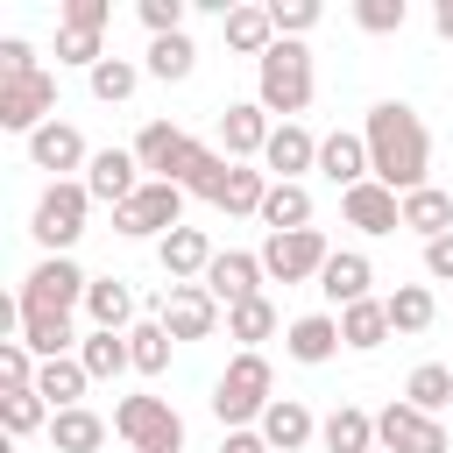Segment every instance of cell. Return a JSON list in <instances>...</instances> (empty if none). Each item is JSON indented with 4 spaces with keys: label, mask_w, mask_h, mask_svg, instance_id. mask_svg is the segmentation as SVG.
Masks as SVG:
<instances>
[{
    "label": "cell",
    "mask_w": 453,
    "mask_h": 453,
    "mask_svg": "<svg viewBox=\"0 0 453 453\" xmlns=\"http://www.w3.org/2000/svg\"><path fill=\"white\" fill-rule=\"evenodd\" d=\"M375 446L382 453H453V432L411 403H389V411H375Z\"/></svg>",
    "instance_id": "30bf717a"
},
{
    "label": "cell",
    "mask_w": 453,
    "mask_h": 453,
    "mask_svg": "<svg viewBox=\"0 0 453 453\" xmlns=\"http://www.w3.org/2000/svg\"><path fill=\"white\" fill-rule=\"evenodd\" d=\"M35 375H42V361L21 340H0V389H35Z\"/></svg>",
    "instance_id": "7bdbcfd3"
},
{
    "label": "cell",
    "mask_w": 453,
    "mask_h": 453,
    "mask_svg": "<svg viewBox=\"0 0 453 453\" xmlns=\"http://www.w3.org/2000/svg\"><path fill=\"white\" fill-rule=\"evenodd\" d=\"M142 184H149V177H142L134 149H99V156L85 163V191H92L99 205H113V212H120V205H127Z\"/></svg>",
    "instance_id": "7c38bea8"
},
{
    "label": "cell",
    "mask_w": 453,
    "mask_h": 453,
    "mask_svg": "<svg viewBox=\"0 0 453 453\" xmlns=\"http://www.w3.org/2000/svg\"><path fill=\"white\" fill-rule=\"evenodd\" d=\"M326 262H333V248H326L319 226H304V234H269V241H262V269H269L276 283H319Z\"/></svg>",
    "instance_id": "9c48e42d"
},
{
    "label": "cell",
    "mask_w": 453,
    "mask_h": 453,
    "mask_svg": "<svg viewBox=\"0 0 453 453\" xmlns=\"http://www.w3.org/2000/svg\"><path fill=\"white\" fill-rule=\"evenodd\" d=\"M269 21H276L283 42H297V35L319 28V0H269Z\"/></svg>",
    "instance_id": "b9f144b4"
},
{
    "label": "cell",
    "mask_w": 453,
    "mask_h": 453,
    "mask_svg": "<svg viewBox=\"0 0 453 453\" xmlns=\"http://www.w3.org/2000/svg\"><path fill=\"white\" fill-rule=\"evenodd\" d=\"M85 361L78 354H64V361H42V375H35V396L50 403V411H78V396H85Z\"/></svg>",
    "instance_id": "f1b7e54d"
},
{
    "label": "cell",
    "mask_w": 453,
    "mask_h": 453,
    "mask_svg": "<svg viewBox=\"0 0 453 453\" xmlns=\"http://www.w3.org/2000/svg\"><path fill=\"white\" fill-rule=\"evenodd\" d=\"M319 170H326L340 191L368 184V142H361V134H347V127H340V134H326V142H319Z\"/></svg>",
    "instance_id": "603a6c76"
},
{
    "label": "cell",
    "mask_w": 453,
    "mask_h": 453,
    "mask_svg": "<svg viewBox=\"0 0 453 453\" xmlns=\"http://www.w3.org/2000/svg\"><path fill=\"white\" fill-rule=\"evenodd\" d=\"M368 283H375V269H368V255H361V248H333V262L319 269V290H326L340 311H347V304H361V297H368Z\"/></svg>",
    "instance_id": "44dd1931"
},
{
    "label": "cell",
    "mask_w": 453,
    "mask_h": 453,
    "mask_svg": "<svg viewBox=\"0 0 453 453\" xmlns=\"http://www.w3.org/2000/svg\"><path fill=\"white\" fill-rule=\"evenodd\" d=\"M361 142H368V177L389 184L396 198H411V191L432 184V177H425V170H432V134H425L418 106H403V99H375L368 120H361Z\"/></svg>",
    "instance_id": "6da1fadb"
},
{
    "label": "cell",
    "mask_w": 453,
    "mask_h": 453,
    "mask_svg": "<svg viewBox=\"0 0 453 453\" xmlns=\"http://www.w3.org/2000/svg\"><path fill=\"white\" fill-rule=\"evenodd\" d=\"M85 78H92V99H99V106H120V99H134V85H142V71H134L127 57H106V64L85 71Z\"/></svg>",
    "instance_id": "60d3db41"
},
{
    "label": "cell",
    "mask_w": 453,
    "mask_h": 453,
    "mask_svg": "<svg viewBox=\"0 0 453 453\" xmlns=\"http://www.w3.org/2000/svg\"><path fill=\"white\" fill-rule=\"evenodd\" d=\"M255 106L262 113H283V120H297L311 106V50L304 42H283L276 35V50L255 64Z\"/></svg>",
    "instance_id": "3957f363"
},
{
    "label": "cell",
    "mask_w": 453,
    "mask_h": 453,
    "mask_svg": "<svg viewBox=\"0 0 453 453\" xmlns=\"http://www.w3.org/2000/svg\"><path fill=\"white\" fill-rule=\"evenodd\" d=\"M262 439H269V453H297V446H311L319 439V418L297 403V396H276L269 411H262V425H255Z\"/></svg>",
    "instance_id": "ffe728a7"
},
{
    "label": "cell",
    "mask_w": 453,
    "mask_h": 453,
    "mask_svg": "<svg viewBox=\"0 0 453 453\" xmlns=\"http://www.w3.org/2000/svg\"><path fill=\"white\" fill-rule=\"evenodd\" d=\"M340 347H347V340H340V319H333V311H304V319L283 326V354L304 361V368H326Z\"/></svg>",
    "instance_id": "2e32d148"
},
{
    "label": "cell",
    "mask_w": 453,
    "mask_h": 453,
    "mask_svg": "<svg viewBox=\"0 0 453 453\" xmlns=\"http://www.w3.org/2000/svg\"><path fill=\"white\" fill-rule=\"evenodd\" d=\"M106 21H113L106 0H64V21H57V28H92V35H99Z\"/></svg>",
    "instance_id": "7dc6e473"
},
{
    "label": "cell",
    "mask_w": 453,
    "mask_h": 453,
    "mask_svg": "<svg viewBox=\"0 0 453 453\" xmlns=\"http://www.w3.org/2000/svg\"><path fill=\"white\" fill-rule=\"evenodd\" d=\"M269 403H276V375H269V361H262V354H234L226 375L212 382V418H219L226 432H248V425H262Z\"/></svg>",
    "instance_id": "7a4b0ae2"
},
{
    "label": "cell",
    "mask_w": 453,
    "mask_h": 453,
    "mask_svg": "<svg viewBox=\"0 0 453 453\" xmlns=\"http://www.w3.org/2000/svg\"><path fill=\"white\" fill-rule=\"evenodd\" d=\"M432 28H439V35L453 42V0H439V7H432Z\"/></svg>",
    "instance_id": "816d5d0a"
},
{
    "label": "cell",
    "mask_w": 453,
    "mask_h": 453,
    "mask_svg": "<svg viewBox=\"0 0 453 453\" xmlns=\"http://www.w3.org/2000/svg\"><path fill=\"white\" fill-rule=\"evenodd\" d=\"M269 333H276V304L269 297H248V304L226 311V340H241V354H262L255 340H269Z\"/></svg>",
    "instance_id": "e575fe53"
},
{
    "label": "cell",
    "mask_w": 453,
    "mask_h": 453,
    "mask_svg": "<svg viewBox=\"0 0 453 453\" xmlns=\"http://www.w3.org/2000/svg\"><path fill=\"white\" fill-rule=\"evenodd\" d=\"M262 255H241V248H219L212 255V269H205V290L234 311V304H248V297H262Z\"/></svg>",
    "instance_id": "4fadbf2b"
},
{
    "label": "cell",
    "mask_w": 453,
    "mask_h": 453,
    "mask_svg": "<svg viewBox=\"0 0 453 453\" xmlns=\"http://www.w3.org/2000/svg\"><path fill=\"white\" fill-rule=\"evenodd\" d=\"M425 276H432V283H453V234L425 241Z\"/></svg>",
    "instance_id": "681fc988"
},
{
    "label": "cell",
    "mask_w": 453,
    "mask_h": 453,
    "mask_svg": "<svg viewBox=\"0 0 453 453\" xmlns=\"http://www.w3.org/2000/svg\"><path fill=\"white\" fill-rule=\"evenodd\" d=\"M85 290H92V276L71 262V255H42L28 276H21V311H57V319H71V304H85Z\"/></svg>",
    "instance_id": "52a82bcc"
},
{
    "label": "cell",
    "mask_w": 453,
    "mask_h": 453,
    "mask_svg": "<svg viewBox=\"0 0 453 453\" xmlns=\"http://www.w3.org/2000/svg\"><path fill=\"white\" fill-rule=\"evenodd\" d=\"M113 432H120L134 453H184V418H177L163 396H120V403H113Z\"/></svg>",
    "instance_id": "5b68a950"
},
{
    "label": "cell",
    "mask_w": 453,
    "mask_h": 453,
    "mask_svg": "<svg viewBox=\"0 0 453 453\" xmlns=\"http://www.w3.org/2000/svg\"><path fill=\"white\" fill-rule=\"evenodd\" d=\"M184 198H191V191H177V184L149 177V184L113 212V234H127V241H163V234H177V226H184Z\"/></svg>",
    "instance_id": "8992f818"
},
{
    "label": "cell",
    "mask_w": 453,
    "mask_h": 453,
    "mask_svg": "<svg viewBox=\"0 0 453 453\" xmlns=\"http://www.w3.org/2000/svg\"><path fill=\"white\" fill-rule=\"evenodd\" d=\"M85 212H92V191H85V177H64V184H50V191L35 198V212H28V234L42 241V255H71V241L85 234Z\"/></svg>",
    "instance_id": "277c9868"
},
{
    "label": "cell",
    "mask_w": 453,
    "mask_h": 453,
    "mask_svg": "<svg viewBox=\"0 0 453 453\" xmlns=\"http://www.w3.org/2000/svg\"><path fill=\"white\" fill-rule=\"evenodd\" d=\"M85 311H92V326H99V333H134V290H127L120 276H92Z\"/></svg>",
    "instance_id": "cb8c5ba5"
},
{
    "label": "cell",
    "mask_w": 453,
    "mask_h": 453,
    "mask_svg": "<svg viewBox=\"0 0 453 453\" xmlns=\"http://www.w3.org/2000/svg\"><path fill=\"white\" fill-rule=\"evenodd\" d=\"M403 14H411L403 0H354V21H361L368 35H396V28H403Z\"/></svg>",
    "instance_id": "f6af8a7d"
},
{
    "label": "cell",
    "mask_w": 453,
    "mask_h": 453,
    "mask_svg": "<svg viewBox=\"0 0 453 453\" xmlns=\"http://www.w3.org/2000/svg\"><path fill=\"white\" fill-rule=\"evenodd\" d=\"M50 446H57V453H99V446H106V418L85 411V403H78V411H57V418H50Z\"/></svg>",
    "instance_id": "f546056e"
},
{
    "label": "cell",
    "mask_w": 453,
    "mask_h": 453,
    "mask_svg": "<svg viewBox=\"0 0 453 453\" xmlns=\"http://www.w3.org/2000/svg\"><path fill=\"white\" fill-rule=\"evenodd\" d=\"M403 403H411V411H425V418H439V411L453 403V368H446V361H425V368H411V382H403Z\"/></svg>",
    "instance_id": "836d02e7"
},
{
    "label": "cell",
    "mask_w": 453,
    "mask_h": 453,
    "mask_svg": "<svg viewBox=\"0 0 453 453\" xmlns=\"http://www.w3.org/2000/svg\"><path fill=\"white\" fill-rule=\"evenodd\" d=\"M191 64H198L191 35H156V42H149V78L177 85V78H191Z\"/></svg>",
    "instance_id": "f35d334b"
},
{
    "label": "cell",
    "mask_w": 453,
    "mask_h": 453,
    "mask_svg": "<svg viewBox=\"0 0 453 453\" xmlns=\"http://www.w3.org/2000/svg\"><path fill=\"white\" fill-rule=\"evenodd\" d=\"M184 142H191V134H184L177 120H149V127L134 134V163H142L149 177H163V184H170V170H177V156H184Z\"/></svg>",
    "instance_id": "7402d4cb"
},
{
    "label": "cell",
    "mask_w": 453,
    "mask_h": 453,
    "mask_svg": "<svg viewBox=\"0 0 453 453\" xmlns=\"http://www.w3.org/2000/svg\"><path fill=\"white\" fill-rule=\"evenodd\" d=\"M389 333H396V326H389V304H382V297H361V304L340 311V340H347L354 354H375Z\"/></svg>",
    "instance_id": "d4e9b609"
},
{
    "label": "cell",
    "mask_w": 453,
    "mask_h": 453,
    "mask_svg": "<svg viewBox=\"0 0 453 453\" xmlns=\"http://www.w3.org/2000/svg\"><path fill=\"white\" fill-rule=\"evenodd\" d=\"M262 170H269L276 184H297L304 170H319V142H311L297 120H276V134H269V149H262Z\"/></svg>",
    "instance_id": "e0dca14e"
},
{
    "label": "cell",
    "mask_w": 453,
    "mask_h": 453,
    "mask_svg": "<svg viewBox=\"0 0 453 453\" xmlns=\"http://www.w3.org/2000/svg\"><path fill=\"white\" fill-rule=\"evenodd\" d=\"M57 64H85V71H99V64H106V50H99V35H92V28H57Z\"/></svg>",
    "instance_id": "ee69618b"
},
{
    "label": "cell",
    "mask_w": 453,
    "mask_h": 453,
    "mask_svg": "<svg viewBox=\"0 0 453 453\" xmlns=\"http://www.w3.org/2000/svg\"><path fill=\"white\" fill-rule=\"evenodd\" d=\"M156 319L170 326V340H212V326H219V297H212L205 283H163Z\"/></svg>",
    "instance_id": "8fae6325"
},
{
    "label": "cell",
    "mask_w": 453,
    "mask_h": 453,
    "mask_svg": "<svg viewBox=\"0 0 453 453\" xmlns=\"http://www.w3.org/2000/svg\"><path fill=\"white\" fill-rule=\"evenodd\" d=\"M57 120V78L50 71H21V78H0V127L14 134H35Z\"/></svg>",
    "instance_id": "ba28073f"
},
{
    "label": "cell",
    "mask_w": 453,
    "mask_h": 453,
    "mask_svg": "<svg viewBox=\"0 0 453 453\" xmlns=\"http://www.w3.org/2000/svg\"><path fill=\"white\" fill-rule=\"evenodd\" d=\"M403 226H411V234H425V241H439V234H453V198H446L439 184H425V191H411V198H403Z\"/></svg>",
    "instance_id": "d6a6232c"
},
{
    "label": "cell",
    "mask_w": 453,
    "mask_h": 453,
    "mask_svg": "<svg viewBox=\"0 0 453 453\" xmlns=\"http://www.w3.org/2000/svg\"><path fill=\"white\" fill-rule=\"evenodd\" d=\"M262 198H269V170L234 163V170H226V191H219V212H255V219H262Z\"/></svg>",
    "instance_id": "8d00e7d4"
},
{
    "label": "cell",
    "mask_w": 453,
    "mask_h": 453,
    "mask_svg": "<svg viewBox=\"0 0 453 453\" xmlns=\"http://www.w3.org/2000/svg\"><path fill=\"white\" fill-rule=\"evenodd\" d=\"M28 163H35V170H57V184H64V170H85L92 156H85V134H78L71 120H50V127L28 134Z\"/></svg>",
    "instance_id": "d6986e66"
},
{
    "label": "cell",
    "mask_w": 453,
    "mask_h": 453,
    "mask_svg": "<svg viewBox=\"0 0 453 453\" xmlns=\"http://www.w3.org/2000/svg\"><path fill=\"white\" fill-rule=\"evenodd\" d=\"M269 134H276V120H269L255 99H241V106H226V113H219V156H226V163L262 156V149H269Z\"/></svg>",
    "instance_id": "5bb4252c"
},
{
    "label": "cell",
    "mask_w": 453,
    "mask_h": 453,
    "mask_svg": "<svg viewBox=\"0 0 453 453\" xmlns=\"http://www.w3.org/2000/svg\"><path fill=\"white\" fill-rule=\"evenodd\" d=\"M219 453H269V439H262V432H226Z\"/></svg>",
    "instance_id": "f907efd6"
},
{
    "label": "cell",
    "mask_w": 453,
    "mask_h": 453,
    "mask_svg": "<svg viewBox=\"0 0 453 453\" xmlns=\"http://www.w3.org/2000/svg\"><path fill=\"white\" fill-rule=\"evenodd\" d=\"M21 71H42V64H35V50H28L21 35H7V42H0V78H21Z\"/></svg>",
    "instance_id": "c3c4849f"
},
{
    "label": "cell",
    "mask_w": 453,
    "mask_h": 453,
    "mask_svg": "<svg viewBox=\"0 0 453 453\" xmlns=\"http://www.w3.org/2000/svg\"><path fill=\"white\" fill-rule=\"evenodd\" d=\"M170 347H177V340H170V326H163V319H142V326L127 333L134 375H163V368H170Z\"/></svg>",
    "instance_id": "d590c367"
},
{
    "label": "cell",
    "mask_w": 453,
    "mask_h": 453,
    "mask_svg": "<svg viewBox=\"0 0 453 453\" xmlns=\"http://www.w3.org/2000/svg\"><path fill=\"white\" fill-rule=\"evenodd\" d=\"M78 361H85V375H92V382H113L120 368H134V354H127V333H99V326L78 340Z\"/></svg>",
    "instance_id": "1f68e13d"
},
{
    "label": "cell",
    "mask_w": 453,
    "mask_h": 453,
    "mask_svg": "<svg viewBox=\"0 0 453 453\" xmlns=\"http://www.w3.org/2000/svg\"><path fill=\"white\" fill-rule=\"evenodd\" d=\"M21 347H28L35 361H64V354L78 347V333H71V319H57V311H21Z\"/></svg>",
    "instance_id": "83f0119b"
},
{
    "label": "cell",
    "mask_w": 453,
    "mask_h": 453,
    "mask_svg": "<svg viewBox=\"0 0 453 453\" xmlns=\"http://www.w3.org/2000/svg\"><path fill=\"white\" fill-rule=\"evenodd\" d=\"M262 226H269V234H304V226H311V191H304V184H276V177H269Z\"/></svg>",
    "instance_id": "4316f807"
},
{
    "label": "cell",
    "mask_w": 453,
    "mask_h": 453,
    "mask_svg": "<svg viewBox=\"0 0 453 453\" xmlns=\"http://www.w3.org/2000/svg\"><path fill=\"white\" fill-rule=\"evenodd\" d=\"M156 255H163V276L170 283H205V269H212V241H205V226H177V234H163L156 241Z\"/></svg>",
    "instance_id": "ac0fdd59"
},
{
    "label": "cell",
    "mask_w": 453,
    "mask_h": 453,
    "mask_svg": "<svg viewBox=\"0 0 453 453\" xmlns=\"http://www.w3.org/2000/svg\"><path fill=\"white\" fill-rule=\"evenodd\" d=\"M340 212H347V226H361V234H396L403 226V198L389 191V184H354V191H340Z\"/></svg>",
    "instance_id": "9a60e30c"
},
{
    "label": "cell",
    "mask_w": 453,
    "mask_h": 453,
    "mask_svg": "<svg viewBox=\"0 0 453 453\" xmlns=\"http://www.w3.org/2000/svg\"><path fill=\"white\" fill-rule=\"evenodd\" d=\"M184 7H191V0H142V28H149V42H156V35H184Z\"/></svg>",
    "instance_id": "bcb514c9"
},
{
    "label": "cell",
    "mask_w": 453,
    "mask_h": 453,
    "mask_svg": "<svg viewBox=\"0 0 453 453\" xmlns=\"http://www.w3.org/2000/svg\"><path fill=\"white\" fill-rule=\"evenodd\" d=\"M226 50H241V57H269L276 50V21H269V7H226Z\"/></svg>",
    "instance_id": "484cf974"
},
{
    "label": "cell",
    "mask_w": 453,
    "mask_h": 453,
    "mask_svg": "<svg viewBox=\"0 0 453 453\" xmlns=\"http://www.w3.org/2000/svg\"><path fill=\"white\" fill-rule=\"evenodd\" d=\"M57 411L35 396V389H0V425H7V439H21V432H35V425H50Z\"/></svg>",
    "instance_id": "ab89813d"
},
{
    "label": "cell",
    "mask_w": 453,
    "mask_h": 453,
    "mask_svg": "<svg viewBox=\"0 0 453 453\" xmlns=\"http://www.w3.org/2000/svg\"><path fill=\"white\" fill-rule=\"evenodd\" d=\"M382 304H389V326H396V333H425V326H432V311H439L425 283H396Z\"/></svg>",
    "instance_id": "74e56055"
},
{
    "label": "cell",
    "mask_w": 453,
    "mask_h": 453,
    "mask_svg": "<svg viewBox=\"0 0 453 453\" xmlns=\"http://www.w3.org/2000/svg\"><path fill=\"white\" fill-rule=\"evenodd\" d=\"M319 439H326V453H375V418H368L361 403H340V411L319 425Z\"/></svg>",
    "instance_id": "4dcf8cb0"
},
{
    "label": "cell",
    "mask_w": 453,
    "mask_h": 453,
    "mask_svg": "<svg viewBox=\"0 0 453 453\" xmlns=\"http://www.w3.org/2000/svg\"><path fill=\"white\" fill-rule=\"evenodd\" d=\"M375 453H382V446H375Z\"/></svg>",
    "instance_id": "f5cc1de1"
}]
</instances>
